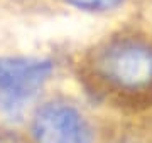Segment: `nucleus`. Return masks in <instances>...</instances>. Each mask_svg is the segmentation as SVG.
<instances>
[{
  "label": "nucleus",
  "instance_id": "4",
  "mask_svg": "<svg viewBox=\"0 0 152 143\" xmlns=\"http://www.w3.org/2000/svg\"><path fill=\"white\" fill-rule=\"evenodd\" d=\"M68 2L86 10H107L120 4L122 0H68Z\"/></svg>",
  "mask_w": 152,
  "mask_h": 143
},
{
  "label": "nucleus",
  "instance_id": "2",
  "mask_svg": "<svg viewBox=\"0 0 152 143\" xmlns=\"http://www.w3.org/2000/svg\"><path fill=\"white\" fill-rule=\"evenodd\" d=\"M53 64L49 61L26 57L0 59V113L19 116L29 101L37 94Z\"/></svg>",
  "mask_w": 152,
  "mask_h": 143
},
{
  "label": "nucleus",
  "instance_id": "3",
  "mask_svg": "<svg viewBox=\"0 0 152 143\" xmlns=\"http://www.w3.org/2000/svg\"><path fill=\"white\" fill-rule=\"evenodd\" d=\"M37 143H91L93 135L78 111L69 105L51 103L37 111L32 123Z\"/></svg>",
  "mask_w": 152,
  "mask_h": 143
},
{
  "label": "nucleus",
  "instance_id": "1",
  "mask_svg": "<svg viewBox=\"0 0 152 143\" xmlns=\"http://www.w3.org/2000/svg\"><path fill=\"white\" fill-rule=\"evenodd\" d=\"M95 72L118 91H145L152 88V49L142 42H118L95 59Z\"/></svg>",
  "mask_w": 152,
  "mask_h": 143
}]
</instances>
